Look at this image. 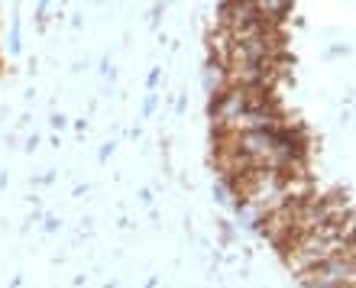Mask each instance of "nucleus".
<instances>
[{
  "instance_id": "1",
  "label": "nucleus",
  "mask_w": 356,
  "mask_h": 288,
  "mask_svg": "<svg viewBox=\"0 0 356 288\" xmlns=\"http://www.w3.org/2000/svg\"><path fill=\"white\" fill-rule=\"evenodd\" d=\"M301 279L311 288H353V253H340L318 262L314 269L301 272Z\"/></svg>"
},
{
  "instance_id": "2",
  "label": "nucleus",
  "mask_w": 356,
  "mask_h": 288,
  "mask_svg": "<svg viewBox=\"0 0 356 288\" xmlns=\"http://www.w3.org/2000/svg\"><path fill=\"white\" fill-rule=\"evenodd\" d=\"M253 7L266 23H275L279 17H285V10L291 7V0H253Z\"/></svg>"
}]
</instances>
